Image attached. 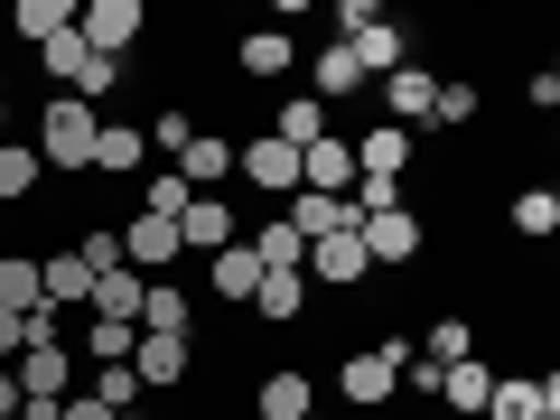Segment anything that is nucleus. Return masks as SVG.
Wrapping results in <instances>:
<instances>
[{
    "label": "nucleus",
    "instance_id": "f257e3e1",
    "mask_svg": "<svg viewBox=\"0 0 560 420\" xmlns=\"http://www.w3.org/2000/svg\"><path fill=\"white\" fill-rule=\"evenodd\" d=\"M38 168H94V131H103V113L84 94H57V103H38Z\"/></svg>",
    "mask_w": 560,
    "mask_h": 420
},
{
    "label": "nucleus",
    "instance_id": "f03ea898",
    "mask_svg": "<svg viewBox=\"0 0 560 420\" xmlns=\"http://www.w3.org/2000/svg\"><path fill=\"white\" fill-rule=\"evenodd\" d=\"M401 355H411L401 337H383V346H364V355H346V364H337V393L364 401V411H383V401L401 393Z\"/></svg>",
    "mask_w": 560,
    "mask_h": 420
},
{
    "label": "nucleus",
    "instance_id": "7ed1b4c3",
    "mask_svg": "<svg viewBox=\"0 0 560 420\" xmlns=\"http://www.w3.org/2000/svg\"><path fill=\"white\" fill-rule=\"evenodd\" d=\"M477 420H560V383L551 374H495V393H486V411Z\"/></svg>",
    "mask_w": 560,
    "mask_h": 420
},
{
    "label": "nucleus",
    "instance_id": "20e7f679",
    "mask_svg": "<svg viewBox=\"0 0 560 420\" xmlns=\"http://www.w3.org/2000/svg\"><path fill=\"white\" fill-rule=\"evenodd\" d=\"M355 243H364V261L401 271V261L420 253V215H411V206H383V215H364V224H355Z\"/></svg>",
    "mask_w": 560,
    "mask_h": 420
},
{
    "label": "nucleus",
    "instance_id": "39448f33",
    "mask_svg": "<svg viewBox=\"0 0 560 420\" xmlns=\"http://www.w3.org/2000/svg\"><path fill=\"white\" fill-rule=\"evenodd\" d=\"M75 38L94 47V57L121 66V47L140 38V0H94V10H75Z\"/></svg>",
    "mask_w": 560,
    "mask_h": 420
},
{
    "label": "nucleus",
    "instance_id": "423d86ee",
    "mask_svg": "<svg viewBox=\"0 0 560 420\" xmlns=\"http://www.w3.org/2000/svg\"><path fill=\"white\" fill-rule=\"evenodd\" d=\"M84 300H94V261L84 253H38V308L66 318V308H84Z\"/></svg>",
    "mask_w": 560,
    "mask_h": 420
},
{
    "label": "nucleus",
    "instance_id": "0eeeda50",
    "mask_svg": "<svg viewBox=\"0 0 560 420\" xmlns=\"http://www.w3.org/2000/svg\"><path fill=\"white\" fill-rule=\"evenodd\" d=\"M430 103H440V75H430V66H401V75H383V121H393V131L430 121Z\"/></svg>",
    "mask_w": 560,
    "mask_h": 420
},
{
    "label": "nucleus",
    "instance_id": "6e6552de",
    "mask_svg": "<svg viewBox=\"0 0 560 420\" xmlns=\"http://www.w3.org/2000/svg\"><path fill=\"white\" fill-rule=\"evenodd\" d=\"M300 187H308V197H346V187H355V150H346L337 131L308 140V150H300Z\"/></svg>",
    "mask_w": 560,
    "mask_h": 420
},
{
    "label": "nucleus",
    "instance_id": "1a4fd4ad",
    "mask_svg": "<svg viewBox=\"0 0 560 420\" xmlns=\"http://www.w3.org/2000/svg\"><path fill=\"white\" fill-rule=\"evenodd\" d=\"M178 374H187V337H150V327H140L131 337V383L140 393H168Z\"/></svg>",
    "mask_w": 560,
    "mask_h": 420
},
{
    "label": "nucleus",
    "instance_id": "9d476101",
    "mask_svg": "<svg viewBox=\"0 0 560 420\" xmlns=\"http://www.w3.org/2000/svg\"><path fill=\"white\" fill-rule=\"evenodd\" d=\"M346 150H355V178H383V187L411 168V131H393V121H374V131L346 140Z\"/></svg>",
    "mask_w": 560,
    "mask_h": 420
},
{
    "label": "nucleus",
    "instance_id": "9b49d317",
    "mask_svg": "<svg viewBox=\"0 0 560 420\" xmlns=\"http://www.w3.org/2000/svg\"><path fill=\"white\" fill-rule=\"evenodd\" d=\"M121 261H131L140 280L168 271V261H178V224H168V215H131V234H121Z\"/></svg>",
    "mask_w": 560,
    "mask_h": 420
},
{
    "label": "nucleus",
    "instance_id": "f8f14e48",
    "mask_svg": "<svg viewBox=\"0 0 560 420\" xmlns=\"http://www.w3.org/2000/svg\"><path fill=\"white\" fill-rule=\"evenodd\" d=\"M300 271H318L327 290H355V280L374 271V261H364V243H355V234H318V243H308V261H300Z\"/></svg>",
    "mask_w": 560,
    "mask_h": 420
},
{
    "label": "nucleus",
    "instance_id": "ddd939ff",
    "mask_svg": "<svg viewBox=\"0 0 560 420\" xmlns=\"http://www.w3.org/2000/svg\"><path fill=\"white\" fill-rule=\"evenodd\" d=\"M140 290H150V280H140L131 261H113V271L94 280V300H84V308H94L103 327H140Z\"/></svg>",
    "mask_w": 560,
    "mask_h": 420
},
{
    "label": "nucleus",
    "instance_id": "4468645a",
    "mask_svg": "<svg viewBox=\"0 0 560 420\" xmlns=\"http://www.w3.org/2000/svg\"><path fill=\"white\" fill-rule=\"evenodd\" d=\"M243 178L271 187V197H300V150H280V140H243Z\"/></svg>",
    "mask_w": 560,
    "mask_h": 420
},
{
    "label": "nucleus",
    "instance_id": "2eb2a0df",
    "mask_svg": "<svg viewBox=\"0 0 560 420\" xmlns=\"http://www.w3.org/2000/svg\"><path fill=\"white\" fill-rule=\"evenodd\" d=\"M234 243V215H224V197H197L178 215V253H224Z\"/></svg>",
    "mask_w": 560,
    "mask_h": 420
},
{
    "label": "nucleus",
    "instance_id": "dca6fc26",
    "mask_svg": "<svg viewBox=\"0 0 560 420\" xmlns=\"http://www.w3.org/2000/svg\"><path fill=\"white\" fill-rule=\"evenodd\" d=\"M486 393H495V374H486L477 355H467V364H440V401H448V411L477 420V411H486Z\"/></svg>",
    "mask_w": 560,
    "mask_h": 420
},
{
    "label": "nucleus",
    "instance_id": "f3484780",
    "mask_svg": "<svg viewBox=\"0 0 560 420\" xmlns=\"http://www.w3.org/2000/svg\"><path fill=\"white\" fill-rule=\"evenodd\" d=\"M140 327H150V337H187V290L178 280H150V290H140Z\"/></svg>",
    "mask_w": 560,
    "mask_h": 420
},
{
    "label": "nucleus",
    "instance_id": "a211bd4d",
    "mask_svg": "<svg viewBox=\"0 0 560 420\" xmlns=\"http://www.w3.org/2000/svg\"><path fill=\"white\" fill-rule=\"evenodd\" d=\"M261 140H280V150H308V140H327V103L308 94V103H280V121Z\"/></svg>",
    "mask_w": 560,
    "mask_h": 420
},
{
    "label": "nucleus",
    "instance_id": "6ab92c4d",
    "mask_svg": "<svg viewBox=\"0 0 560 420\" xmlns=\"http://www.w3.org/2000/svg\"><path fill=\"white\" fill-rule=\"evenodd\" d=\"M224 168H234V150H224V140H206V131L178 150V178H187V197H206V187H215Z\"/></svg>",
    "mask_w": 560,
    "mask_h": 420
},
{
    "label": "nucleus",
    "instance_id": "aec40b11",
    "mask_svg": "<svg viewBox=\"0 0 560 420\" xmlns=\"http://www.w3.org/2000/svg\"><path fill=\"white\" fill-rule=\"evenodd\" d=\"M253 290H261V261H253V243H224V253H215V300H253Z\"/></svg>",
    "mask_w": 560,
    "mask_h": 420
},
{
    "label": "nucleus",
    "instance_id": "412c9836",
    "mask_svg": "<svg viewBox=\"0 0 560 420\" xmlns=\"http://www.w3.org/2000/svg\"><path fill=\"white\" fill-rule=\"evenodd\" d=\"M38 150H28V140H0V206H20V197H38Z\"/></svg>",
    "mask_w": 560,
    "mask_h": 420
},
{
    "label": "nucleus",
    "instance_id": "4be33fe9",
    "mask_svg": "<svg viewBox=\"0 0 560 420\" xmlns=\"http://www.w3.org/2000/svg\"><path fill=\"white\" fill-rule=\"evenodd\" d=\"M0 308H10V318L38 308V253H0Z\"/></svg>",
    "mask_w": 560,
    "mask_h": 420
},
{
    "label": "nucleus",
    "instance_id": "5701e85b",
    "mask_svg": "<svg viewBox=\"0 0 560 420\" xmlns=\"http://www.w3.org/2000/svg\"><path fill=\"white\" fill-rule=\"evenodd\" d=\"M140 150H150V140H140L131 121H103V131H94V168H103V178H121V168H140Z\"/></svg>",
    "mask_w": 560,
    "mask_h": 420
},
{
    "label": "nucleus",
    "instance_id": "b1692460",
    "mask_svg": "<svg viewBox=\"0 0 560 420\" xmlns=\"http://www.w3.org/2000/svg\"><path fill=\"white\" fill-rule=\"evenodd\" d=\"M308 411H318L308 374H271V383H261V420H308Z\"/></svg>",
    "mask_w": 560,
    "mask_h": 420
},
{
    "label": "nucleus",
    "instance_id": "393cba45",
    "mask_svg": "<svg viewBox=\"0 0 560 420\" xmlns=\"http://www.w3.org/2000/svg\"><path fill=\"white\" fill-rule=\"evenodd\" d=\"M38 66H47V75H57V84H66V94H75V84H84V66H94V47H84L75 28H57V38L38 47Z\"/></svg>",
    "mask_w": 560,
    "mask_h": 420
},
{
    "label": "nucleus",
    "instance_id": "a878e982",
    "mask_svg": "<svg viewBox=\"0 0 560 420\" xmlns=\"http://www.w3.org/2000/svg\"><path fill=\"white\" fill-rule=\"evenodd\" d=\"M514 234L523 243H551L560 234V197H551V187H523V197H514Z\"/></svg>",
    "mask_w": 560,
    "mask_h": 420
},
{
    "label": "nucleus",
    "instance_id": "bb28decb",
    "mask_svg": "<svg viewBox=\"0 0 560 420\" xmlns=\"http://www.w3.org/2000/svg\"><path fill=\"white\" fill-rule=\"evenodd\" d=\"M300 300H308V271H261V290H253L261 318H300Z\"/></svg>",
    "mask_w": 560,
    "mask_h": 420
},
{
    "label": "nucleus",
    "instance_id": "cd10ccee",
    "mask_svg": "<svg viewBox=\"0 0 560 420\" xmlns=\"http://www.w3.org/2000/svg\"><path fill=\"white\" fill-rule=\"evenodd\" d=\"M253 261H261V271H300V261H308V243L300 234H290V224H261V234H253Z\"/></svg>",
    "mask_w": 560,
    "mask_h": 420
},
{
    "label": "nucleus",
    "instance_id": "c85d7f7f",
    "mask_svg": "<svg viewBox=\"0 0 560 420\" xmlns=\"http://www.w3.org/2000/svg\"><path fill=\"white\" fill-rule=\"evenodd\" d=\"M243 75H290V38L280 28H243Z\"/></svg>",
    "mask_w": 560,
    "mask_h": 420
},
{
    "label": "nucleus",
    "instance_id": "c756f323",
    "mask_svg": "<svg viewBox=\"0 0 560 420\" xmlns=\"http://www.w3.org/2000/svg\"><path fill=\"white\" fill-rule=\"evenodd\" d=\"M57 28H75V0H20V38H57Z\"/></svg>",
    "mask_w": 560,
    "mask_h": 420
},
{
    "label": "nucleus",
    "instance_id": "7c9ffc66",
    "mask_svg": "<svg viewBox=\"0 0 560 420\" xmlns=\"http://www.w3.org/2000/svg\"><path fill=\"white\" fill-rule=\"evenodd\" d=\"M187 206H197V197H187V178H178V168H160V178L140 187V215H168V224H178Z\"/></svg>",
    "mask_w": 560,
    "mask_h": 420
},
{
    "label": "nucleus",
    "instance_id": "2f4dec72",
    "mask_svg": "<svg viewBox=\"0 0 560 420\" xmlns=\"http://www.w3.org/2000/svg\"><path fill=\"white\" fill-rule=\"evenodd\" d=\"M318 94H364V66H355V57H346V47H337V38H327V47H318Z\"/></svg>",
    "mask_w": 560,
    "mask_h": 420
},
{
    "label": "nucleus",
    "instance_id": "473e14b6",
    "mask_svg": "<svg viewBox=\"0 0 560 420\" xmlns=\"http://www.w3.org/2000/svg\"><path fill=\"white\" fill-rule=\"evenodd\" d=\"M131 337H140V327H103V318H84V355H94V364H131Z\"/></svg>",
    "mask_w": 560,
    "mask_h": 420
},
{
    "label": "nucleus",
    "instance_id": "72a5a7b5",
    "mask_svg": "<svg viewBox=\"0 0 560 420\" xmlns=\"http://www.w3.org/2000/svg\"><path fill=\"white\" fill-rule=\"evenodd\" d=\"M467 337H477V327H467V318H440V327H430V346H420V355H430V364H467Z\"/></svg>",
    "mask_w": 560,
    "mask_h": 420
},
{
    "label": "nucleus",
    "instance_id": "f704fd0d",
    "mask_svg": "<svg viewBox=\"0 0 560 420\" xmlns=\"http://www.w3.org/2000/svg\"><path fill=\"white\" fill-rule=\"evenodd\" d=\"M187 140H197V121H187L178 103H160V121H150V150H168V160H178Z\"/></svg>",
    "mask_w": 560,
    "mask_h": 420
},
{
    "label": "nucleus",
    "instance_id": "c9c22d12",
    "mask_svg": "<svg viewBox=\"0 0 560 420\" xmlns=\"http://www.w3.org/2000/svg\"><path fill=\"white\" fill-rule=\"evenodd\" d=\"M94 401H103V411H131V401H140L131 364H103V374H94Z\"/></svg>",
    "mask_w": 560,
    "mask_h": 420
},
{
    "label": "nucleus",
    "instance_id": "e433bc0d",
    "mask_svg": "<svg viewBox=\"0 0 560 420\" xmlns=\"http://www.w3.org/2000/svg\"><path fill=\"white\" fill-rule=\"evenodd\" d=\"M430 121H477V84H440V103H430Z\"/></svg>",
    "mask_w": 560,
    "mask_h": 420
},
{
    "label": "nucleus",
    "instance_id": "4c0bfd02",
    "mask_svg": "<svg viewBox=\"0 0 560 420\" xmlns=\"http://www.w3.org/2000/svg\"><path fill=\"white\" fill-rule=\"evenodd\" d=\"M75 253H84V261H94V280H103V271H113V261H121V234H84V243H75Z\"/></svg>",
    "mask_w": 560,
    "mask_h": 420
},
{
    "label": "nucleus",
    "instance_id": "58836bf2",
    "mask_svg": "<svg viewBox=\"0 0 560 420\" xmlns=\"http://www.w3.org/2000/svg\"><path fill=\"white\" fill-rule=\"evenodd\" d=\"M10 355H28V318H10V308H0V364Z\"/></svg>",
    "mask_w": 560,
    "mask_h": 420
},
{
    "label": "nucleus",
    "instance_id": "ea45409f",
    "mask_svg": "<svg viewBox=\"0 0 560 420\" xmlns=\"http://www.w3.org/2000/svg\"><path fill=\"white\" fill-rule=\"evenodd\" d=\"M66 420H121V411H103V401L84 393V401H66Z\"/></svg>",
    "mask_w": 560,
    "mask_h": 420
},
{
    "label": "nucleus",
    "instance_id": "a19ab883",
    "mask_svg": "<svg viewBox=\"0 0 560 420\" xmlns=\"http://www.w3.org/2000/svg\"><path fill=\"white\" fill-rule=\"evenodd\" d=\"M20 420H66V401H20Z\"/></svg>",
    "mask_w": 560,
    "mask_h": 420
},
{
    "label": "nucleus",
    "instance_id": "79ce46f5",
    "mask_svg": "<svg viewBox=\"0 0 560 420\" xmlns=\"http://www.w3.org/2000/svg\"><path fill=\"white\" fill-rule=\"evenodd\" d=\"M0 420H20V383L10 374H0Z\"/></svg>",
    "mask_w": 560,
    "mask_h": 420
},
{
    "label": "nucleus",
    "instance_id": "37998d69",
    "mask_svg": "<svg viewBox=\"0 0 560 420\" xmlns=\"http://www.w3.org/2000/svg\"><path fill=\"white\" fill-rule=\"evenodd\" d=\"M0 94H10V75H0Z\"/></svg>",
    "mask_w": 560,
    "mask_h": 420
},
{
    "label": "nucleus",
    "instance_id": "c03bdc74",
    "mask_svg": "<svg viewBox=\"0 0 560 420\" xmlns=\"http://www.w3.org/2000/svg\"><path fill=\"white\" fill-rule=\"evenodd\" d=\"M308 420H318V411H308Z\"/></svg>",
    "mask_w": 560,
    "mask_h": 420
}]
</instances>
